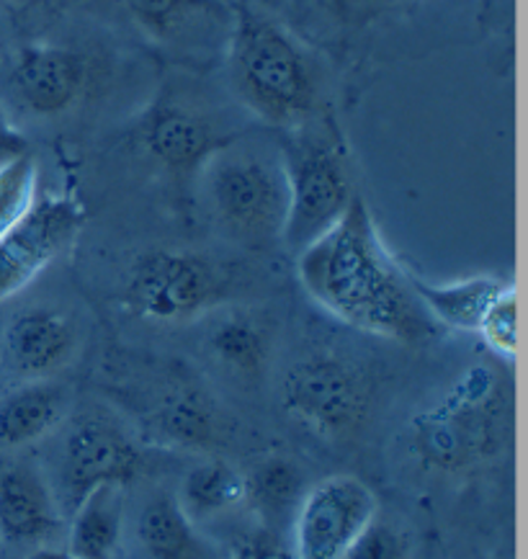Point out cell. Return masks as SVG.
Masks as SVG:
<instances>
[{
	"instance_id": "obj_1",
	"label": "cell",
	"mask_w": 528,
	"mask_h": 559,
	"mask_svg": "<svg viewBox=\"0 0 528 559\" xmlns=\"http://www.w3.org/2000/svg\"><path fill=\"white\" fill-rule=\"evenodd\" d=\"M297 276L325 312L356 331L399 343L436 335V322L412 294L405 266L384 246L359 193L344 217L297 255Z\"/></svg>"
},
{
	"instance_id": "obj_2",
	"label": "cell",
	"mask_w": 528,
	"mask_h": 559,
	"mask_svg": "<svg viewBox=\"0 0 528 559\" xmlns=\"http://www.w3.org/2000/svg\"><path fill=\"white\" fill-rule=\"evenodd\" d=\"M227 70L235 96L266 124L302 127L317 109L315 64L295 37L255 11L235 13Z\"/></svg>"
},
{
	"instance_id": "obj_3",
	"label": "cell",
	"mask_w": 528,
	"mask_h": 559,
	"mask_svg": "<svg viewBox=\"0 0 528 559\" xmlns=\"http://www.w3.org/2000/svg\"><path fill=\"white\" fill-rule=\"evenodd\" d=\"M199 186L225 240L253 253L281 246L289 212L281 155L245 147L238 138L206 163Z\"/></svg>"
},
{
	"instance_id": "obj_4",
	"label": "cell",
	"mask_w": 528,
	"mask_h": 559,
	"mask_svg": "<svg viewBox=\"0 0 528 559\" xmlns=\"http://www.w3.org/2000/svg\"><path fill=\"white\" fill-rule=\"evenodd\" d=\"M511 433V400L492 371L461 377L444 403L410 423V447L428 469L459 472L495 456Z\"/></svg>"
},
{
	"instance_id": "obj_5",
	"label": "cell",
	"mask_w": 528,
	"mask_h": 559,
	"mask_svg": "<svg viewBox=\"0 0 528 559\" xmlns=\"http://www.w3.org/2000/svg\"><path fill=\"white\" fill-rule=\"evenodd\" d=\"M278 155L289 189L281 246L299 255L344 217L356 199V191L344 145L340 140L327 138L325 132L302 127L284 129Z\"/></svg>"
},
{
	"instance_id": "obj_6",
	"label": "cell",
	"mask_w": 528,
	"mask_h": 559,
	"mask_svg": "<svg viewBox=\"0 0 528 559\" xmlns=\"http://www.w3.org/2000/svg\"><path fill=\"white\" fill-rule=\"evenodd\" d=\"M230 294V274L194 250L158 248L134 261L127 305L153 322H185L219 307Z\"/></svg>"
},
{
	"instance_id": "obj_7",
	"label": "cell",
	"mask_w": 528,
	"mask_h": 559,
	"mask_svg": "<svg viewBox=\"0 0 528 559\" xmlns=\"http://www.w3.org/2000/svg\"><path fill=\"white\" fill-rule=\"evenodd\" d=\"M374 386L367 371L333 354L307 356L287 371L281 405L291 418L327 439L359 431L371 411Z\"/></svg>"
},
{
	"instance_id": "obj_8",
	"label": "cell",
	"mask_w": 528,
	"mask_h": 559,
	"mask_svg": "<svg viewBox=\"0 0 528 559\" xmlns=\"http://www.w3.org/2000/svg\"><path fill=\"white\" fill-rule=\"evenodd\" d=\"M140 472V451L111 415L88 411L70 418L57 462V506L73 515L101 485L132 483Z\"/></svg>"
},
{
	"instance_id": "obj_9",
	"label": "cell",
	"mask_w": 528,
	"mask_h": 559,
	"mask_svg": "<svg viewBox=\"0 0 528 559\" xmlns=\"http://www.w3.org/2000/svg\"><path fill=\"white\" fill-rule=\"evenodd\" d=\"M376 508V496L359 477L335 475L310 487L291 526L297 559H346Z\"/></svg>"
},
{
	"instance_id": "obj_10",
	"label": "cell",
	"mask_w": 528,
	"mask_h": 559,
	"mask_svg": "<svg viewBox=\"0 0 528 559\" xmlns=\"http://www.w3.org/2000/svg\"><path fill=\"white\" fill-rule=\"evenodd\" d=\"M85 212L73 197L34 202L26 217L0 238V302L26 289L81 235Z\"/></svg>"
},
{
	"instance_id": "obj_11",
	"label": "cell",
	"mask_w": 528,
	"mask_h": 559,
	"mask_svg": "<svg viewBox=\"0 0 528 559\" xmlns=\"http://www.w3.org/2000/svg\"><path fill=\"white\" fill-rule=\"evenodd\" d=\"M140 138L153 160H158L178 183L189 186L206 163L240 134L223 132L189 106L158 102L142 119Z\"/></svg>"
},
{
	"instance_id": "obj_12",
	"label": "cell",
	"mask_w": 528,
	"mask_h": 559,
	"mask_svg": "<svg viewBox=\"0 0 528 559\" xmlns=\"http://www.w3.org/2000/svg\"><path fill=\"white\" fill-rule=\"evenodd\" d=\"M9 83L24 109L37 117H55L81 98L88 83V62L68 47L26 45L13 57Z\"/></svg>"
},
{
	"instance_id": "obj_13",
	"label": "cell",
	"mask_w": 528,
	"mask_h": 559,
	"mask_svg": "<svg viewBox=\"0 0 528 559\" xmlns=\"http://www.w3.org/2000/svg\"><path fill=\"white\" fill-rule=\"evenodd\" d=\"M62 513L41 475L28 464L0 472V536L16 547H34L60 532Z\"/></svg>"
},
{
	"instance_id": "obj_14",
	"label": "cell",
	"mask_w": 528,
	"mask_h": 559,
	"mask_svg": "<svg viewBox=\"0 0 528 559\" xmlns=\"http://www.w3.org/2000/svg\"><path fill=\"white\" fill-rule=\"evenodd\" d=\"M75 354V331L62 312L37 307L11 320L5 328V356L26 379H47Z\"/></svg>"
},
{
	"instance_id": "obj_15",
	"label": "cell",
	"mask_w": 528,
	"mask_h": 559,
	"mask_svg": "<svg viewBox=\"0 0 528 559\" xmlns=\"http://www.w3.org/2000/svg\"><path fill=\"white\" fill-rule=\"evenodd\" d=\"M405 276H408L412 294L425 307V312L431 314L433 322H441V325L464 333L480 331L490 307L513 284L501 276H472L459 278V282L436 284L428 282V278L416 274L408 266H405Z\"/></svg>"
},
{
	"instance_id": "obj_16",
	"label": "cell",
	"mask_w": 528,
	"mask_h": 559,
	"mask_svg": "<svg viewBox=\"0 0 528 559\" xmlns=\"http://www.w3.org/2000/svg\"><path fill=\"white\" fill-rule=\"evenodd\" d=\"M307 490L302 467L287 456L263 459L242 475V503L251 508L261 528L274 534L291 532Z\"/></svg>"
},
{
	"instance_id": "obj_17",
	"label": "cell",
	"mask_w": 528,
	"mask_h": 559,
	"mask_svg": "<svg viewBox=\"0 0 528 559\" xmlns=\"http://www.w3.org/2000/svg\"><path fill=\"white\" fill-rule=\"evenodd\" d=\"M68 413V394L47 379H28L0 403V443L19 449L45 439Z\"/></svg>"
},
{
	"instance_id": "obj_18",
	"label": "cell",
	"mask_w": 528,
	"mask_h": 559,
	"mask_svg": "<svg viewBox=\"0 0 528 559\" xmlns=\"http://www.w3.org/2000/svg\"><path fill=\"white\" fill-rule=\"evenodd\" d=\"M70 549L77 559H113L124 523V487L101 485L70 515Z\"/></svg>"
},
{
	"instance_id": "obj_19",
	"label": "cell",
	"mask_w": 528,
	"mask_h": 559,
	"mask_svg": "<svg viewBox=\"0 0 528 559\" xmlns=\"http://www.w3.org/2000/svg\"><path fill=\"white\" fill-rule=\"evenodd\" d=\"M155 428L181 449H212L223 436V415L199 386H176L155 411Z\"/></svg>"
},
{
	"instance_id": "obj_20",
	"label": "cell",
	"mask_w": 528,
	"mask_h": 559,
	"mask_svg": "<svg viewBox=\"0 0 528 559\" xmlns=\"http://www.w3.org/2000/svg\"><path fill=\"white\" fill-rule=\"evenodd\" d=\"M212 356L242 379H259L271 356V328L251 312L223 314L209 331Z\"/></svg>"
},
{
	"instance_id": "obj_21",
	"label": "cell",
	"mask_w": 528,
	"mask_h": 559,
	"mask_svg": "<svg viewBox=\"0 0 528 559\" xmlns=\"http://www.w3.org/2000/svg\"><path fill=\"white\" fill-rule=\"evenodd\" d=\"M137 534L149 559H209L191 515L168 496L153 498L142 508Z\"/></svg>"
},
{
	"instance_id": "obj_22",
	"label": "cell",
	"mask_w": 528,
	"mask_h": 559,
	"mask_svg": "<svg viewBox=\"0 0 528 559\" xmlns=\"http://www.w3.org/2000/svg\"><path fill=\"white\" fill-rule=\"evenodd\" d=\"M242 503V475L225 462L199 464L183 477L181 508L185 515H217Z\"/></svg>"
},
{
	"instance_id": "obj_23",
	"label": "cell",
	"mask_w": 528,
	"mask_h": 559,
	"mask_svg": "<svg viewBox=\"0 0 528 559\" xmlns=\"http://www.w3.org/2000/svg\"><path fill=\"white\" fill-rule=\"evenodd\" d=\"M37 202V160L24 153L0 163V238Z\"/></svg>"
},
{
	"instance_id": "obj_24",
	"label": "cell",
	"mask_w": 528,
	"mask_h": 559,
	"mask_svg": "<svg viewBox=\"0 0 528 559\" xmlns=\"http://www.w3.org/2000/svg\"><path fill=\"white\" fill-rule=\"evenodd\" d=\"M134 16L155 37H173L178 28L189 26L194 19H206L223 11L214 0H130Z\"/></svg>"
},
{
	"instance_id": "obj_25",
	"label": "cell",
	"mask_w": 528,
	"mask_h": 559,
	"mask_svg": "<svg viewBox=\"0 0 528 559\" xmlns=\"http://www.w3.org/2000/svg\"><path fill=\"white\" fill-rule=\"evenodd\" d=\"M477 335L484 341L492 354L503 361H516L518 354V297L516 286H508L497 302L490 307L488 318L482 320Z\"/></svg>"
},
{
	"instance_id": "obj_26",
	"label": "cell",
	"mask_w": 528,
	"mask_h": 559,
	"mask_svg": "<svg viewBox=\"0 0 528 559\" xmlns=\"http://www.w3.org/2000/svg\"><path fill=\"white\" fill-rule=\"evenodd\" d=\"M346 559H410V536L397 523L374 515Z\"/></svg>"
},
{
	"instance_id": "obj_27",
	"label": "cell",
	"mask_w": 528,
	"mask_h": 559,
	"mask_svg": "<svg viewBox=\"0 0 528 559\" xmlns=\"http://www.w3.org/2000/svg\"><path fill=\"white\" fill-rule=\"evenodd\" d=\"M230 559H297L295 547L284 534H274L268 528H255L251 534H242L232 544Z\"/></svg>"
},
{
	"instance_id": "obj_28",
	"label": "cell",
	"mask_w": 528,
	"mask_h": 559,
	"mask_svg": "<svg viewBox=\"0 0 528 559\" xmlns=\"http://www.w3.org/2000/svg\"><path fill=\"white\" fill-rule=\"evenodd\" d=\"M28 153V142L24 134L19 132V127L9 119V114L0 106V163L11 160V157H19Z\"/></svg>"
},
{
	"instance_id": "obj_29",
	"label": "cell",
	"mask_w": 528,
	"mask_h": 559,
	"mask_svg": "<svg viewBox=\"0 0 528 559\" xmlns=\"http://www.w3.org/2000/svg\"><path fill=\"white\" fill-rule=\"evenodd\" d=\"M28 559H77L73 551H62V549H39L34 551Z\"/></svg>"
},
{
	"instance_id": "obj_30",
	"label": "cell",
	"mask_w": 528,
	"mask_h": 559,
	"mask_svg": "<svg viewBox=\"0 0 528 559\" xmlns=\"http://www.w3.org/2000/svg\"><path fill=\"white\" fill-rule=\"evenodd\" d=\"M16 3H21V0H16Z\"/></svg>"
}]
</instances>
